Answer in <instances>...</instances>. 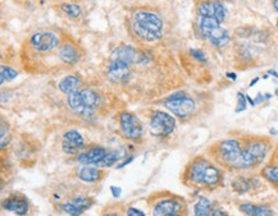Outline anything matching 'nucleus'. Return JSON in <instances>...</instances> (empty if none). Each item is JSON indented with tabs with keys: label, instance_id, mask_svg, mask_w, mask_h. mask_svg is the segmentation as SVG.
<instances>
[{
	"label": "nucleus",
	"instance_id": "15",
	"mask_svg": "<svg viewBox=\"0 0 278 216\" xmlns=\"http://www.w3.org/2000/svg\"><path fill=\"white\" fill-rule=\"evenodd\" d=\"M93 205H94L93 198L81 196V197L73 198V200L66 202L62 206V208L63 211H66L68 215L80 216L82 212H85V211L88 210V208H90Z\"/></svg>",
	"mask_w": 278,
	"mask_h": 216
},
{
	"label": "nucleus",
	"instance_id": "24",
	"mask_svg": "<svg viewBox=\"0 0 278 216\" xmlns=\"http://www.w3.org/2000/svg\"><path fill=\"white\" fill-rule=\"evenodd\" d=\"M262 175L274 186H278V165H267L263 168Z\"/></svg>",
	"mask_w": 278,
	"mask_h": 216
},
{
	"label": "nucleus",
	"instance_id": "35",
	"mask_svg": "<svg viewBox=\"0 0 278 216\" xmlns=\"http://www.w3.org/2000/svg\"><path fill=\"white\" fill-rule=\"evenodd\" d=\"M112 193L115 198H118L121 196V188H118V187H112Z\"/></svg>",
	"mask_w": 278,
	"mask_h": 216
},
{
	"label": "nucleus",
	"instance_id": "13",
	"mask_svg": "<svg viewBox=\"0 0 278 216\" xmlns=\"http://www.w3.org/2000/svg\"><path fill=\"white\" fill-rule=\"evenodd\" d=\"M3 208L19 216H25L27 215L28 210H30V203H28L27 198L21 196V194H12L3 201Z\"/></svg>",
	"mask_w": 278,
	"mask_h": 216
},
{
	"label": "nucleus",
	"instance_id": "14",
	"mask_svg": "<svg viewBox=\"0 0 278 216\" xmlns=\"http://www.w3.org/2000/svg\"><path fill=\"white\" fill-rule=\"evenodd\" d=\"M106 150L101 146H91L78 155L77 161L85 165H99L106 156Z\"/></svg>",
	"mask_w": 278,
	"mask_h": 216
},
{
	"label": "nucleus",
	"instance_id": "19",
	"mask_svg": "<svg viewBox=\"0 0 278 216\" xmlns=\"http://www.w3.org/2000/svg\"><path fill=\"white\" fill-rule=\"evenodd\" d=\"M221 179H222L221 170H219L217 167H214V165L209 164L208 165L207 170H205L203 186L213 188V187H217L219 183H221Z\"/></svg>",
	"mask_w": 278,
	"mask_h": 216
},
{
	"label": "nucleus",
	"instance_id": "9",
	"mask_svg": "<svg viewBox=\"0 0 278 216\" xmlns=\"http://www.w3.org/2000/svg\"><path fill=\"white\" fill-rule=\"evenodd\" d=\"M31 45L37 51H52L59 45V37L53 32H37L31 37Z\"/></svg>",
	"mask_w": 278,
	"mask_h": 216
},
{
	"label": "nucleus",
	"instance_id": "10",
	"mask_svg": "<svg viewBox=\"0 0 278 216\" xmlns=\"http://www.w3.org/2000/svg\"><path fill=\"white\" fill-rule=\"evenodd\" d=\"M208 165H209L208 160L203 159V157L195 159L194 161L188 165L187 170H186V181H188L194 186H203L204 174Z\"/></svg>",
	"mask_w": 278,
	"mask_h": 216
},
{
	"label": "nucleus",
	"instance_id": "25",
	"mask_svg": "<svg viewBox=\"0 0 278 216\" xmlns=\"http://www.w3.org/2000/svg\"><path fill=\"white\" fill-rule=\"evenodd\" d=\"M122 156H123V153L120 152V151H118V150L110 151V152L106 153V156H105V157H104L103 161H101L100 164H99V167H105V168L113 167V165H114L115 163L120 161V160L122 159Z\"/></svg>",
	"mask_w": 278,
	"mask_h": 216
},
{
	"label": "nucleus",
	"instance_id": "5",
	"mask_svg": "<svg viewBox=\"0 0 278 216\" xmlns=\"http://www.w3.org/2000/svg\"><path fill=\"white\" fill-rule=\"evenodd\" d=\"M121 132L126 138L131 141H140L142 137V126L139 118L132 113L123 112L120 115Z\"/></svg>",
	"mask_w": 278,
	"mask_h": 216
},
{
	"label": "nucleus",
	"instance_id": "11",
	"mask_svg": "<svg viewBox=\"0 0 278 216\" xmlns=\"http://www.w3.org/2000/svg\"><path fill=\"white\" fill-rule=\"evenodd\" d=\"M108 77L112 82L122 83L130 78V64L125 63L121 61H110L109 66H108Z\"/></svg>",
	"mask_w": 278,
	"mask_h": 216
},
{
	"label": "nucleus",
	"instance_id": "34",
	"mask_svg": "<svg viewBox=\"0 0 278 216\" xmlns=\"http://www.w3.org/2000/svg\"><path fill=\"white\" fill-rule=\"evenodd\" d=\"M246 107V100L244 97L243 93H239V105H237V112H241Z\"/></svg>",
	"mask_w": 278,
	"mask_h": 216
},
{
	"label": "nucleus",
	"instance_id": "4",
	"mask_svg": "<svg viewBox=\"0 0 278 216\" xmlns=\"http://www.w3.org/2000/svg\"><path fill=\"white\" fill-rule=\"evenodd\" d=\"M243 150L246 168L250 169L263 163L269 150V145L264 140H250L246 143L245 147H243Z\"/></svg>",
	"mask_w": 278,
	"mask_h": 216
},
{
	"label": "nucleus",
	"instance_id": "31",
	"mask_svg": "<svg viewBox=\"0 0 278 216\" xmlns=\"http://www.w3.org/2000/svg\"><path fill=\"white\" fill-rule=\"evenodd\" d=\"M190 54L199 62H207V58H205V54L199 49H191Z\"/></svg>",
	"mask_w": 278,
	"mask_h": 216
},
{
	"label": "nucleus",
	"instance_id": "2",
	"mask_svg": "<svg viewBox=\"0 0 278 216\" xmlns=\"http://www.w3.org/2000/svg\"><path fill=\"white\" fill-rule=\"evenodd\" d=\"M217 157L224 167L229 169H248L246 168L244 150L239 140H224L217 145Z\"/></svg>",
	"mask_w": 278,
	"mask_h": 216
},
{
	"label": "nucleus",
	"instance_id": "33",
	"mask_svg": "<svg viewBox=\"0 0 278 216\" xmlns=\"http://www.w3.org/2000/svg\"><path fill=\"white\" fill-rule=\"evenodd\" d=\"M127 216H145V213L141 210L135 207L127 208Z\"/></svg>",
	"mask_w": 278,
	"mask_h": 216
},
{
	"label": "nucleus",
	"instance_id": "30",
	"mask_svg": "<svg viewBox=\"0 0 278 216\" xmlns=\"http://www.w3.org/2000/svg\"><path fill=\"white\" fill-rule=\"evenodd\" d=\"M253 216H273V215H272V211H270L269 208L264 207V206H255Z\"/></svg>",
	"mask_w": 278,
	"mask_h": 216
},
{
	"label": "nucleus",
	"instance_id": "3",
	"mask_svg": "<svg viewBox=\"0 0 278 216\" xmlns=\"http://www.w3.org/2000/svg\"><path fill=\"white\" fill-rule=\"evenodd\" d=\"M199 27L203 35L216 46H224L229 41L228 32L224 28H222L218 21L213 17H202Z\"/></svg>",
	"mask_w": 278,
	"mask_h": 216
},
{
	"label": "nucleus",
	"instance_id": "40",
	"mask_svg": "<svg viewBox=\"0 0 278 216\" xmlns=\"http://www.w3.org/2000/svg\"><path fill=\"white\" fill-rule=\"evenodd\" d=\"M171 216H180V215H171Z\"/></svg>",
	"mask_w": 278,
	"mask_h": 216
},
{
	"label": "nucleus",
	"instance_id": "28",
	"mask_svg": "<svg viewBox=\"0 0 278 216\" xmlns=\"http://www.w3.org/2000/svg\"><path fill=\"white\" fill-rule=\"evenodd\" d=\"M62 9L64 11V13L68 14L71 18H78L80 14H81V8L77 4H63Z\"/></svg>",
	"mask_w": 278,
	"mask_h": 216
},
{
	"label": "nucleus",
	"instance_id": "20",
	"mask_svg": "<svg viewBox=\"0 0 278 216\" xmlns=\"http://www.w3.org/2000/svg\"><path fill=\"white\" fill-rule=\"evenodd\" d=\"M80 87H81V81L76 76H67L59 82V90L67 95L77 92L80 91Z\"/></svg>",
	"mask_w": 278,
	"mask_h": 216
},
{
	"label": "nucleus",
	"instance_id": "36",
	"mask_svg": "<svg viewBox=\"0 0 278 216\" xmlns=\"http://www.w3.org/2000/svg\"><path fill=\"white\" fill-rule=\"evenodd\" d=\"M210 216H228V215H227V213L224 212V211H222V210H216V211H213L212 215H210Z\"/></svg>",
	"mask_w": 278,
	"mask_h": 216
},
{
	"label": "nucleus",
	"instance_id": "41",
	"mask_svg": "<svg viewBox=\"0 0 278 216\" xmlns=\"http://www.w3.org/2000/svg\"><path fill=\"white\" fill-rule=\"evenodd\" d=\"M277 27H278V23H277Z\"/></svg>",
	"mask_w": 278,
	"mask_h": 216
},
{
	"label": "nucleus",
	"instance_id": "23",
	"mask_svg": "<svg viewBox=\"0 0 278 216\" xmlns=\"http://www.w3.org/2000/svg\"><path fill=\"white\" fill-rule=\"evenodd\" d=\"M195 216H210L212 215V203L208 198H200L194 207Z\"/></svg>",
	"mask_w": 278,
	"mask_h": 216
},
{
	"label": "nucleus",
	"instance_id": "32",
	"mask_svg": "<svg viewBox=\"0 0 278 216\" xmlns=\"http://www.w3.org/2000/svg\"><path fill=\"white\" fill-rule=\"evenodd\" d=\"M241 211H244L245 213H248V215L253 216L254 212V208H255V205H251V203H244V205L240 206Z\"/></svg>",
	"mask_w": 278,
	"mask_h": 216
},
{
	"label": "nucleus",
	"instance_id": "7",
	"mask_svg": "<svg viewBox=\"0 0 278 216\" xmlns=\"http://www.w3.org/2000/svg\"><path fill=\"white\" fill-rule=\"evenodd\" d=\"M176 127V121L172 115L164 112L153 113L150 119L151 132L156 136H168L173 132Z\"/></svg>",
	"mask_w": 278,
	"mask_h": 216
},
{
	"label": "nucleus",
	"instance_id": "27",
	"mask_svg": "<svg viewBox=\"0 0 278 216\" xmlns=\"http://www.w3.org/2000/svg\"><path fill=\"white\" fill-rule=\"evenodd\" d=\"M233 188L234 191H237L239 193H245V192H248L249 189L251 188V183L249 179L246 178H239L236 179V181L233 182Z\"/></svg>",
	"mask_w": 278,
	"mask_h": 216
},
{
	"label": "nucleus",
	"instance_id": "22",
	"mask_svg": "<svg viewBox=\"0 0 278 216\" xmlns=\"http://www.w3.org/2000/svg\"><path fill=\"white\" fill-rule=\"evenodd\" d=\"M80 92H81L85 106L88 107V109L93 110L98 106L99 101H100V97H99V95L95 92V91L89 90V88H85V90H81Z\"/></svg>",
	"mask_w": 278,
	"mask_h": 216
},
{
	"label": "nucleus",
	"instance_id": "21",
	"mask_svg": "<svg viewBox=\"0 0 278 216\" xmlns=\"http://www.w3.org/2000/svg\"><path fill=\"white\" fill-rule=\"evenodd\" d=\"M68 105L74 113H77V114H86V113L90 110L85 106L84 100H82V96L80 91L68 95Z\"/></svg>",
	"mask_w": 278,
	"mask_h": 216
},
{
	"label": "nucleus",
	"instance_id": "6",
	"mask_svg": "<svg viewBox=\"0 0 278 216\" xmlns=\"http://www.w3.org/2000/svg\"><path fill=\"white\" fill-rule=\"evenodd\" d=\"M167 109H169L175 115L180 118L190 117L195 110V101L188 96H172L164 102Z\"/></svg>",
	"mask_w": 278,
	"mask_h": 216
},
{
	"label": "nucleus",
	"instance_id": "1",
	"mask_svg": "<svg viewBox=\"0 0 278 216\" xmlns=\"http://www.w3.org/2000/svg\"><path fill=\"white\" fill-rule=\"evenodd\" d=\"M134 31L144 41L154 42L162 37L163 21L153 12H136L134 16Z\"/></svg>",
	"mask_w": 278,
	"mask_h": 216
},
{
	"label": "nucleus",
	"instance_id": "12",
	"mask_svg": "<svg viewBox=\"0 0 278 216\" xmlns=\"http://www.w3.org/2000/svg\"><path fill=\"white\" fill-rule=\"evenodd\" d=\"M84 137H82L81 133H78L77 131H68L64 133V136H63L62 147L63 151L66 153H69V155L78 153L80 151L84 148Z\"/></svg>",
	"mask_w": 278,
	"mask_h": 216
},
{
	"label": "nucleus",
	"instance_id": "18",
	"mask_svg": "<svg viewBox=\"0 0 278 216\" xmlns=\"http://www.w3.org/2000/svg\"><path fill=\"white\" fill-rule=\"evenodd\" d=\"M110 61H121L127 64H132L136 61V51L132 46H121L117 47L112 52Z\"/></svg>",
	"mask_w": 278,
	"mask_h": 216
},
{
	"label": "nucleus",
	"instance_id": "37",
	"mask_svg": "<svg viewBox=\"0 0 278 216\" xmlns=\"http://www.w3.org/2000/svg\"><path fill=\"white\" fill-rule=\"evenodd\" d=\"M132 160H134V156H131V157H128V159H126V161H125V163H122V164H121V165H118V168L126 167V165H127L128 163H131Z\"/></svg>",
	"mask_w": 278,
	"mask_h": 216
},
{
	"label": "nucleus",
	"instance_id": "8",
	"mask_svg": "<svg viewBox=\"0 0 278 216\" xmlns=\"http://www.w3.org/2000/svg\"><path fill=\"white\" fill-rule=\"evenodd\" d=\"M183 208L182 200L178 197H164L155 202L153 207V216L180 215Z\"/></svg>",
	"mask_w": 278,
	"mask_h": 216
},
{
	"label": "nucleus",
	"instance_id": "17",
	"mask_svg": "<svg viewBox=\"0 0 278 216\" xmlns=\"http://www.w3.org/2000/svg\"><path fill=\"white\" fill-rule=\"evenodd\" d=\"M59 58L60 61L64 62L66 64H76L81 59V54H80V50L76 45L66 42L60 46Z\"/></svg>",
	"mask_w": 278,
	"mask_h": 216
},
{
	"label": "nucleus",
	"instance_id": "29",
	"mask_svg": "<svg viewBox=\"0 0 278 216\" xmlns=\"http://www.w3.org/2000/svg\"><path fill=\"white\" fill-rule=\"evenodd\" d=\"M0 77H2V83L6 82L7 81L14 80L17 77V72L14 71L13 68H9V67L3 66L2 67V71H0Z\"/></svg>",
	"mask_w": 278,
	"mask_h": 216
},
{
	"label": "nucleus",
	"instance_id": "16",
	"mask_svg": "<svg viewBox=\"0 0 278 216\" xmlns=\"http://www.w3.org/2000/svg\"><path fill=\"white\" fill-rule=\"evenodd\" d=\"M105 177V173L101 169L90 165H85L78 170V178L85 183H98Z\"/></svg>",
	"mask_w": 278,
	"mask_h": 216
},
{
	"label": "nucleus",
	"instance_id": "38",
	"mask_svg": "<svg viewBox=\"0 0 278 216\" xmlns=\"http://www.w3.org/2000/svg\"><path fill=\"white\" fill-rule=\"evenodd\" d=\"M273 7H274L275 11L278 12V0H273Z\"/></svg>",
	"mask_w": 278,
	"mask_h": 216
},
{
	"label": "nucleus",
	"instance_id": "26",
	"mask_svg": "<svg viewBox=\"0 0 278 216\" xmlns=\"http://www.w3.org/2000/svg\"><path fill=\"white\" fill-rule=\"evenodd\" d=\"M197 11L203 17H216V6L214 2H203L197 7Z\"/></svg>",
	"mask_w": 278,
	"mask_h": 216
},
{
	"label": "nucleus",
	"instance_id": "39",
	"mask_svg": "<svg viewBox=\"0 0 278 216\" xmlns=\"http://www.w3.org/2000/svg\"><path fill=\"white\" fill-rule=\"evenodd\" d=\"M104 216H120L118 213H113V212H109V213H105Z\"/></svg>",
	"mask_w": 278,
	"mask_h": 216
}]
</instances>
